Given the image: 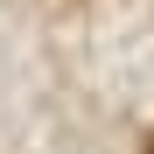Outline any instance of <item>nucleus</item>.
<instances>
[{
	"instance_id": "1",
	"label": "nucleus",
	"mask_w": 154,
	"mask_h": 154,
	"mask_svg": "<svg viewBox=\"0 0 154 154\" xmlns=\"http://www.w3.org/2000/svg\"><path fill=\"white\" fill-rule=\"evenodd\" d=\"M140 154H154V133H147V147H140Z\"/></svg>"
}]
</instances>
